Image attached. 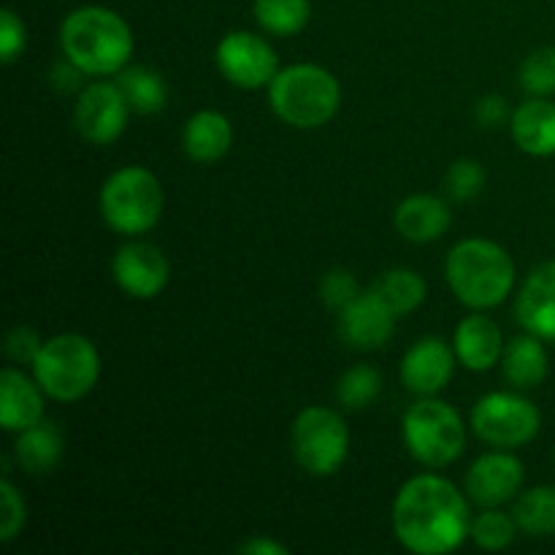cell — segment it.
Segmentation results:
<instances>
[{
  "mask_svg": "<svg viewBox=\"0 0 555 555\" xmlns=\"http://www.w3.org/2000/svg\"><path fill=\"white\" fill-rule=\"evenodd\" d=\"M393 531L410 553L448 555L469 537V502L448 477L417 475L396 493Z\"/></svg>",
  "mask_w": 555,
  "mask_h": 555,
  "instance_id": "cell-1",
  "label": "cell"
},
{
  "mask_svg": "<svg viewBox=\"0 0 555 555\" xmlns=\"http://www.w3.org/2000/svg\"><path fill=\"white\" fill-rule=\"evenodd\" d=\"M60 49L87 76L119 74L133 54V30L117 11L85 5L60 25Z\"/></svg>",
  "mask_w": 555,
  "mask_h": 555,
  "instance_id": "cell-2",
  "label": "cell"
},
{
  "mask_svg": "<svg viewBox=\"0 0 555 555\" xmlns=\"http://www.w3.org/2000/svg\"><path fill=\"white\" fill-rule=\"evenodd\" d=\"M444 276L461 304L493 309L513 296L515 263L507 249L491 238H464L450 249Z\"/></svg>",
  "mask_w": 555,
  "mask_h": 555,
  "instance_id": "cell-3",
  "label": "cell"
},
{
  "mask_svg": "<svg viewBox=\"0 0 555 555\" xmlns=\"http://www.w3.org/2000/svg\"><path fill=\"white\" fill-rule=\"evenodd\" d=\"M269 103L276 117L291 128L314 130L336 117L341 87L323 65L296 63L274 76L269 85Z\"/></svg>",
  "mask_w": 555,
  "mask_h": 555,
  "instance_id": "cell-4",
  "label": "cell"
},
{
  "mask_svg": "<svg viewBox=\"0 0 555 555\" xmlns=\"http://www.w3.org/2000/svg\"><path fill=\"white\" fill-rule=\"evenodd\" d=\"M33 377L43 393L63 404L85 399L101 377V356L81 334H57L43 341L33 361Z\"/></svg>",
  "mask_w": 555,
  "mask_h": 555,
  "instance_id": "cell-5",
  "label": "cell"
},
{
  "mask_svg": "<svg viewBox=\"0 0 555 555\" xmlns=\"http://www.w3.org/2000/svg\"><path fill=\"white\" fill-rule=\"evenodd\" d=\"M163 184L150 168L125 166L114 171L101 188V215L112 231L141 236L160 222Z\"/></svg>",
  "mask_w": 555,
  "mask_h": 555,
  "instance_id": "cell-6",
  "label": "cell"
},
{
  "mask_svg": "<svg viewBox=\"0 0 555 555\" xmlns=\"http://www.w3.org/2000/svg\"><path fill=\"white\" fill-rule=\"evenodd\" d=\"M401 434L412 459L431 469L455 464L466 450V426L455 406L431 396H423L404 412Z\"/></svg>",
  "mask_w": 555,
  "mask_h": 555,
  "instance_id": "cell-7",
  "label": "cell"
},
{
  "mask_svg": "<svg viewBox=\"0 0 555 555\" xmlns=\"http://www.w3.org/2000/svg\"><path fill=\"white\" fill-rule=\"evenodd\" d=\"M291 439L298 466L314 477L336 475L350 453V428L331 406H307L298 412Z\"/></svg>",
  "mask_w": 555,
  "mask_h": 555,
  "instance_id": "cell-8",
  "label": "cell"
},
{
  "mask_svg": "<svg viewBox=\"0 0 555 555\" xmlns=\"http://www.w3.org/2000/svg\"><path fill=\"white\" fill-rule=\"evenodd\" d=\"M540 410L520 393L496 390V393L482 396L472 410V431L491 448H524L540 434Z\"/></svg>",
  "mask_w": 555,
  "mask_h": 555,
  "instance_id": "cell-9",
  "label": "cell"
},
{
  "mask_svg": "<svg viewBox=\"0 0 555 555\" xmlns=\"http://www.w3.org/2000/svg\"><path fill=\"white\" fill-rule=\"evenodd\" d=\"M215 60L220 74L242 90L269 87L280 74V60H276L271 43L249 30H233L222 36V41L217 43Z\"/></svg>",
  "mask_w": 555,
  "mask_h": 555,
  "instance_id": "cell-10",
  "label": "cell"
},
{
  "mask_svg": "<svg viewBox=\"0 0 555 555\" xmlns=\"http://www.w3.org/2000/svg\"><path fill=\"white\" fill-rule=\"evenodd\" d=\"M130 103L117 81H92L76 101L74 122L85 141L95 146L114 144L125 133Z\"/></svg>",
  "mask_w": 555,
  "mask_h": 555,
  "instance_id": "cell-11",
  "label": "cell"
},
{
  "mask_svg": "<svg viewBox=\"0 0 555 555\" xmlns=\"http://www.w3.org/2000/svg\"><path fill=\"white\" fill-rule=\"evenodd\" d=\"M112 274L119 291L130 298H155L166 291L171 280V263L160 247L146 242H130L117 249L112 260Z\"/></svg>",
  "mask_w": 555,
  "mask_h": 555,
  "instance_id": "cell-12",
  "label": "cell"
},
{
  "mask_svg": "<svg viewBox=\"0 0 555 555\" xmlns=\"http://www.w3.org/2000/svg\"><path fill=\"white\" fill-rule=\"evenodd\" d=\"M526 480L524 464L518 455L504 453H486L469 466L466 472V496L469 502L480 507H502L509 499L518 496L520 486Z\"/></svg>",
  "mask_w": 555,
  "mask_h": 555,
  "instance_id": "cell-13",
  "label": "cell"
},
{
  "mask_svg": "<svg viewBox=\"0 0 555 555\" xmlns=\"http://www.w3.org/2000/svg\"><path fill=\"white\" fill-rule=\"evenodd\" d=\"M455 361H459V356H455L453 345H448L439 336H423L404 352L401 383L417 396H437L453 379Z\"/></svg>",
  "mask_w": 555,
  "mask_h": 555,
  "instance_id": "cell-14",
  "label": "cell"
},
{
  "mask_svg": "<svg viewBox=\"0 0 555 555\" xmlns=\"http://www.w3.org/2000/svg\"><path fill=\"white\" fill-rule=\"evenodd\" d=\"M396 314L374 296L361 293L339 312V336L356 350H377L393 336Z\"/></svg>",
  "mask_w": 555,
  "mask_h": 555,
  "instance_id": "cell-15",
  "label": "cell"
},
{
  "mask_svg": "<svg viewBox=\"0 0 555 555\" xmlns=\"http://www.w3.org/2000/svg\"><path fill=\"white\" fill-rule=\"evenodd\" d=\"M515 320L529 334L555 341V260L537 266L526 276L515 301Z\"/></svg>",
  "mask_w": 555,
  "mask_h": 555,
  "instance_id": "cell-16",
  "label": "cell"
},
{
  "mask_svg": "<svg viewBox=\"0 0 555 555\" xmlns=\"http://www.w3.org/2000/svg\"><path fill=\"white\" fill-rule=\"evenodd\" d=\"M43 388L36 377H27L20 369L9 366L0 372V426L11 434L43 421Z\"/></svg>",
  "mask_w": 555,
  "mask_h": 555,
  "instance_id": "cell-17",
  "label": "cell"
},
{
  "mask_svg": "<svg viewBox=\"0 0 555 555\" xmlns=\"http://www.w3.org/2000/svg\"><path fill=\"white\" fill-rule=\"evenodd\" d=\"M453 347L461 366H466L469 372H488V369H493L502 361V328H499L496 320L488 318V314H480V309H477L475 314H469V318H464L459 323L453 336Z\"/></svg>",
  "mask_w": 555,
  "mask_h": 555,
  "instance_id": "cell-18",
  "label": "cell"
},
{
  "mask_svg": "<svg viewBox=\"0 0 555 555\" xmlns=\"http://www.w3.org/2000/svg\"><path fill=\"white\" fill-rule=\"evenodd\" d=\"M393 222L396 231H399L406 242L431 244L450 231L453 211H450V206L444 204L442 198L417 193L401 201L399 209H396Z\"/></svg>",
  "mask_w": 555,
  "mask_h": 555,
  "instance_id": "cell-19",
  "label": "cell"
},
{
  "mask_svg": "<svg viewBox=\"0 0 555 555\" xmlns=\"http://www.w3.org/2000/svg\"><path fill=\"white\" fill-rule=\"evenodd\" d=\"M509 133L526 155H555V103L547 98H531L520 103L509 117Z\"/></svg>",
  "mask_w": 555,
  "mask_h": 555,
  "instance_id": "cell-20",
  "label": "cell"
},
{
  "mask_svg": "<svg viewBox=\"0 0 555 555\" xmlns=\"http://www.w3.org/2000/svg\"><path fill=\"white\" fill-rule=\"evenodd\" d=\"M182 146H184V155H188L193 163L222 160L233 146L231 119L220 112H211V108L195 112L193 117L184 122Z\"/></svg>",
  "mask_w": 555,
  "mask_h": 555,
  "instance_id": "cell-21",
  "label": "cell"
},
{
  "mask_svg": "<svg viewBox=\"0 0 555 555\" xmlns=\"http://www.w3.org/2000/svg\"><path fill=\"white\" fill-rule=\"evenodd\" d=\"M547 369H551V363H547L545 339H540V336L526 331L524 336H515L509 345H504L502 372L513 388H537V385L545 383Z\"/></svg>",
  "mask_w": 555,
  "mask_h": 555,
  "instance_id": "cell-22",
  "label": "cell"
},
{
  "mask_svg": "<svg viewBox=\"0 0 555 555\" xmlns=\"http://www.w3.org/2000/svg\"><path fill=\"white\" fill-rule=\"evenodd\" d=\"M65 453V439L54 423L41 421L25 428L14 444V459L27 475H49L57 469Z\"/></svg>",
  "mask_w": 555,
  "mask_h": 555,
  "instance_id": "cell-23",
  "label": "cell"
},
{
  "mask_svg": "<svg viewBox=\"0 0 555 555\" xmlns=\"http://www.w3.org/2000/svg\"><path fill=\"white\" fill-rule=\"evenodd\" d=\"M372 293L396 318H404L426 301V280L412 269H390L374 280Z\"/></svg>",
  "mask_w": 555,
  "mask_h": 555,
  "instance_id": "cell-24",
  "label": "cell"
},
{
  "mask_svg": "<svg viewBox=\"0 0 555 555\" xmlns=\"http://www.w3.org/2000/svg\"><path fill=\"white\" fill-rule=\"evenodd\" d=\"M117 85L128 98L130 108L139 114H157L168 103V85L157 70L146 65H125L117 74Z\"/></svg>",
  "mask_w": 555,
  "mask_h": 555,
  "instance_id": "cell-25",
  "label": "cell"
},
{
  "mask_svg": "<svg viewBox=\"0 0 555 555\" xmlns=\"http://www.w3.org/2000/svg\"><path fill=\"white\" fill-rule=\"evenodd\" d=\"M513 518L518 529L529 537L555 534V486H537L520 493Z\"/></svg>",
  "mask_w": 555,
  "mask_h": 555,
  "instance_id": "cell-26",
  "label": "cell"
},
{
  "mask_svg": "<svg viewBox=\"0 0 555 555\" xmlns=\"http://www.w3.org/2000/svg\"><path fill=\"white\" fill-rule=\"evenodd\" d=\"M309 0H255V20L271 36H296L309 25Z\"/></svg>",
  "mask_w": 555,
  "mask_h": 555,
  "instance_id": "cell-27",
  "label": "cell"
},
{
  "mask_svg": "<svg viewBox=\"0 0 555 555\" xmlns=\"http://www.w3.org/2000/svg\"><path fill=\"white\" fill-rule=\"evenodd\" d=\"M379 390H383V377L374 366H352L350 372L341 374L339 385H336V399L345 410H366L377 401Z\"/></svg>",
  "mask_w": 555,
  "mask_h": 555,
  "instance_id": "cell-28",
  "label": "cell"
},
{
  "mask_svg": "<svg viewBox=\"0 0 555 555\" xmlns=\"http://www.w3.org/2000/svg\"><path fill=\"white\" fill-rule=\"evenodd\" d=\"M515 534H518V524L513 515L499 513L496 507H486V513L477 515L469 531L472 542L482 551H504L513 545Z\"/></svg>",
  "mask_w": 555,
  "mask_h": 555,
  "instance_id": "cell-29",
  "label": "cell"
},
{
  "mask_svg": "<svg viewBox=\"0 0 555 555\" xmlns=\"http://www.w3.org/2000/svg\"><path fill=\"white\" fill-rule=\"evenodd\" d=\"M520 87L531 98L555 95V47L534 49L520 65Z\"/></svg>",
  "mask_w": 555,
  "mask_h": 555,
  "instance_id": "cell-30",
  "label": "cell"
},
{
  "mask_svg": "<svg viewBox=\"0 0 555 555\" xmlns=\"http://www.w3.org/2000/svg\"><path fill=\"white\" fill-rule=\"evenodd\" d=\"M486 188V171L477 160H455L448 168V177H444V190H448L450 198L455 201H472L482 193Z\"/></svg>",
  "mask_w": 555,
  "mask_h": 555,
  "instance_id": "cell-31",
  "label": "cell"
},
{
  "mask_svg": "<svg viewBox=\"0 0 555 555\" xmlns=\"http://www.w3.org/2000/svg\"><path fill=\"white\" fill-rule=\"evenodd\" d=\"M358 296H361V287L347 269H334L320 280V298H323L325 307L336 309V312H341Z\"/></svg>",
  "mask_w": 555,
  "mask_h": 555,
  "instance_id": "cell-32",
  "label": "cell"
},
{
  "mask_svg": "<svg viewBox=\"0 0 555 555\" xmlns=\"http://www.w3.org/2000/svg\"><path fill=\"white\" fill-rule=\"evenodd\" d=\"M0 496H3V526H0V542H14L20 531L25 529V499L16 491L14 482L3 480L0 482Z\"/></svg>",
  "mask_w": 555,
  "mask_h": 555,
  "instance_id": "cell-33",
  "label": "cell"
},
{
  "mask_svg": "<svg viewBox=\"0 0 555 555\" xmlns=\"http://www.w3.org/2000/svg\"><path fill=\"white\" fill-rule=\"evenodd\" d=\"M27 30L25 22L16 16V11L3 9L0 11V60L3 63H14L22 52H25Z\"/></svg>",
  "mask_w": 555,
  "mask_h": 555,
  "instance_id": "cell-34",
  "label": "cell"
},
{
  "mask_svg": "<svg viewBox=\"0 0 555 555\" xmlns=\"http://www.w3.org/2000/svg\"><path fill=\"white\" fill-rule=\"evenodd\" d=\"M41 347L43 341L41 336H38V331L27 328V325H16V328L5 336V356L14 363H30L33 366V361L38 358Z\"/></svg>",
  "mask_w": 555,
  "mask_h": 555,
  "instance_id": "cell-35",
  "label": "cell"
},
{
  "mask_svg": "<svg viewBox=\"0 0 555 555\" xmlns=\"http://www.w3.org/2000/svg\"><path fill=\"white\" fill-rule=\"evenodd\" d=\"M509 108L507 101L502 95H486L480 103H477V119H480L486 128H496V125L509 122Z\"/></svg>",
  "mask_w": 555,
  "mask_h": 555,
  "instance_id": "cell-36",
  "label": "cell"
},
{
  "mask_svg": "<svg viewBox=\"0 0 555 555\" xmlns=\"http://www.w3.org/2000/svg\"><path fill=\"white\" fill-rule=\"evenodd\" d=\"M85 76H87L85 70H81L76 63H70V60L63 54V60H60V63H54L49 79H52L54 90L70 92V90H76V87H81V79H85Z\"/></svg>",
  "mask_w": 555,
  "mask_h": 555,
  "instance_id": "cell-37",
  "label": "cell"
},
{
  "mask_svg": "<svg viewBox=\"0 0 555 555\" xmlns=\"http://www.w3.org/2000/svg\"><path fill=\"white\" fill-rule=\"evenodd\" d=\"M238 553H247V555H287V551L282 542L269 540V537H253L247 540L244 545H238Z\"/></svg>",
  "mask_w": 555,
  "mask_h": 555,
  "instance_id": "cell-38",
  "label": "cell"
}]
</instances>
